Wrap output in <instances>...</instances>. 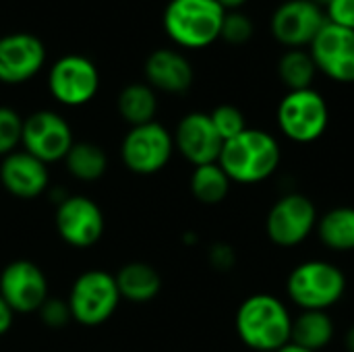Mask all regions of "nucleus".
<instances>
[{
  "label": "nucleus",
  "mask_w": 354,
  "mask_h": 352,
  "mask_svg": "<svg viewBox=\"0 0 354 352\" xmlns=\"http://www.w3.org/2000/svg\"><path fill=\"white\" fill-rule=\"evenodd\" d=\"M116 286L122 301L133 305L151 303L162 290V276L160 272L145 261H129L114 274Z\"/></svg>",
  "instance_id": "19"
},
{
  "label": "nucleus",
  "mask_w": 354,
  "mask_h": 352,
  "mask_svg": "<svg viewBox=\"0 0 354 352\" xmlns=\"http://www.w3.org/2000/svg\"><path fill=\"white\" fill-rule=\"evenodd\" d=\"M344 351L354 352V326H351L344 334Z\"/></svg>",
  "instance_id": "34"
},
{
  "label": "nucleus",
  "mask_w": 354,
  "mask_h": 352,
  "mask_svg": "<svg viewBox=\"0 0 354 352\" xmlns=\"http://www.w3.org/2000/svg\"><path fill=\"white\" fill-rule=\"evenodd\" d=\"M66 303L73 322L85 328H97L118 311L122 299L114 274L106 270H87L75 278Z\"/></svg>",
  "instance_id": "5"
},
{
  "label": "nucleus",
  "mask_w": 354,
  "mask_h": 352,
  "mask_svg": "<svg viewBox=\"0 0 354 352\" xmlns=\"http://www.w3.org/2000/svg\"><path fill=\"white\" fill-rule=\"evenodd\" d=\"M326 23V10L313 0H284L272 12L270 31L286 50H301L313 44Z\"/></svg>",
  "instance_id": "12"
},
{
  "label": "nucleus",
  "mask_w": 354,
  "mask_h": 352,
  "mask_svg": "<svg viewBox=\"0 0 354 352\" xmlns=\"http://www.w3.org/2000/svg\"><path fill=\"white\" fill-rule=\"evenodd\" d=\"M21 137L23 116L10 106H0V160L21 147Z\"/></svg>",
  "instance_id": "26"
},
{
  "label": "nucleus",
  "mask_w": 354,
  "mask_h": 352,
  "mask_svg": "<svg viewBox=\"0 0 354 352\" xmlns=\"http://www.w3.org/2000/svg\"><path fill=\"white\" fill-rule=\"evenodd\" d=\"M282 149L278 139L263 131L247 127L241 135L224 141L218 164L236 185H259L280 168Z\"/></svg>",
  "instance_id": "2"
},
{
  "label": "nucleus",
  "mask_w": 354,
  "mask_h": 352,
  "mask_svg": "<svg viewBox=\"0 0 354 352\" xmlns=\"http://www.w3.org/2000/svg\"><path fill=\"white\" fill-rule=\"evenodd\" d=\"M0 185L15 199H37L50 189V168L31 154L17 149L0 160Z\"/></svg>",
  "instance_id": "17"
},
{
  "label": "nucleus",
  "mask_w": 354,
  "mask_h": 352,
  "mask_svg": "<svg viewBox=\"0 0 354 352\" xmlns=\"http://www.w3.org/2000/svg\"><path fill=\"white\" fill-rule=\"evenodd\" d=\"M46 64V48L33 33L0 37V83L19 85L33 79Z\"/></svg>",
  "instance_id": "16"
},
{
  "label": "nucleus",
  "mask_w": 354,
  "mask_h": 352,
  "mask_svg": "<svg viewBox=\"0 0 354 352\" xmlns=\"http://www.w3.org/2000/svg\"><path fill=\"white\" fill-rule=\"evenodd\" d=\"M174 149L195 168L203 164H214L222 151V137L218 135L216 127L207 112H189L185 114L174 133Z\"/></svg>",
  "instance_id": "15"
},
{
  "label": "nucleus",
  "mask_w": 354,
  "mask_h": 352,
  "mask_svg": "<svg viewBox=\"0 0 354 352\" xmlns=\"http://www.w3.org/2000/svg\"><path fill=\"white\" fill-rule=\"evenodd\" d=\"M226 8L218 0H170L164 8L166 35L185 50H203L220 39Z\"/></svg>",
  "instance_id": "3"
},
{
  "label": "nucleus",
  "mask_w": 354,
  "mask_h": 352,
  "mask_svg": "<svg viewBox=\"0 0 354 352\" xmlns=\"http://www.w3.org/2000/svg\"><path fill=\"white\" fill-rule=\"evenodd\" d=\"M212 124L216 127L218 135L222 137V141H228L236 135H241L247 129V118L243 114L241 108L232 106V104H220L209 112Z\"/></svg>",
  "instance_id": "27"
},
{
  "label": "nucleus",
  "mask_w": 354,
  "mask_h": 352,
  "mask_svg": "<svg viewBox=\"0 0 354 352\" xmlns=\"http://www.w3.org/2000/svg\"><path fill=\"white\" fill-rule=\"evenodd\" d=\"M317 73L319 71L315 66V60H313L309 48L286 50L278 60V77L288 91L313 87Z\"/></svg>",
  "instance_id": "25"
},
{
  "label": "nucleus",
  "mask_w": 354,
  "mask_h": 352,
  "mask_svg": "<svg viewBox=\"0 0 354 352\" xmlns=\"http://www.w3.org/2000/svg\"><path fill=\"white\" fill-rule=\"evenodd\" d=\"M276 120L280 133L288 141L309 145L326 135L330 127V106L313 87L288 91L278 104Z\"/></svg>",
  "instance_id": "6"
},
{
  "label": "nucleus",
  "mask_w": 354,
  "mask_h": 352,
  "mask_svg": "<svg viewBox=\"0 0 354 352\" xmlns=\"http://www.w3.org/2000/svg\"><path fill=\"white\" fill-rule=\"evenodd\" d=\"M336 336V324L328 311H301L292 317V332L290 342L309 349L313 352H322L332 344Z\"/></svg>",
  "instance_id": "21"
},
{
  "label": "nucleus",
  "mask_w": 354,
  "mask_h": 352,
  "mask_svg": "<svg viewBox=\"0 0 354 352\" xmlns=\"http://www.w3.org/2000/svg\"><path fill=\"white\" fill-rule=\"evenodd\" d=\"M319 214L315 203L303 193L282 195L266 216V234L280 249L303 245L317 226Z\"/></svg>",
  "instance_id": "8"
},
{
  "label": "nucleus",
  "mask_w": 354,
  "mask_h": 352,
  "mask_svg": "<svg viewBox=\"0 0 354 352\" xmlns=\"http://www.w3.org/2000/svg\"><path fill=\"white\" fill-rule=\"evenodd\" d=\"M276 352H313V351L303 349V346H299V344H295V342H288L286 346H282L280 351H276Z\"/></svg>",
  "instance_id": "35"
},
{
  "label": "nucleus",
  "mask_w": 354,
  "mask_h": 352,
  "mask_svg": "<svg viewBox=\"0 0 354 352\" xmlns=\"http://www.w3.org/2000/svg\"><path fill=\"white\" fill-rule=\"evenodd\" d=\"M207 261L216 272H230L236 266V251L228 243H214L207 251Z\"/></svg>",
  "instance_id": "30"
},
{
  "label": "nucleus",
  "mask_w": 354,
  "mask_h": 352,
  "mask_svg": "<svg viewBox=\"0 0 354 352\" xmlns=\"http://www.w3.org/2000/svg\"><path fill=\"white\" fill-rule=\"evenodd\" d=\"M326 17L330 23L354 31V0H332L326 6Z\"/></svg>",
  "instance_id": "31"
},
{
  "label": "nucleus",
  "mask_w": 354,
  "mask_h": 352,
  "mask_svg": "<svg viewBox=\"0 0 354 352\" xmlns=\"http://www.w3.org/2000/svg\"><path fill=\"white\" fill-rule=\"evenodd\" d=\"M66 172L79 183H95L108 172V154L93 141H75L62 160Z\"/></svg>",
  "instance_id": "23"
},
{
  "label": "nucleus",
  "mask_w": 354,
  "mask_h": 352,
  "mask_svg": "<svg viewBox=\"0 0 354 352\" xmlns=\"http://www.w3.org/2000/svg\"><path fill=\"white\" fill-rule=\"evenodd\" d=\"M143 75H145V83L153 91H164L172 95L189 91L195 79V71L189 58L172 48L153 50L145 58Z\"/></svg>",
  "instance_id": "18"
},
{
  "label": "nucleus",
  "mask_w": 354,
  "mask_h": 352,
  "mask_svg": "<svg viewBox=\"0 0 354 352\" xmlns=\"http://www.w3.org/2000/svg\"><path fill=\"white\" fill-rule=\"evenodd\" d=\"M0 297L15 313H37L50 297V284L35 261L12 259L0 272Z\"/></svg>",
  "instance_id": "13"
},
{
  "label": "nucleus",
  "mask_w": 354,
  "mask_h": 352,
  "mask_svg": "<svg viewBox=\"0 0 354 352\" xmlns=\"http://www.w3.org/2000/svg\"><path fill=\"white\" fill-rule=\"evenodd\" d=\"M75 143L68 120L54 110H35L23 118L21 149L44 164H56L66 158Z\"/></svg>",
  "instance_id": "10"
},
{
  "label": "nucleus",
  "mask_w": 354,
  "mask_h": 352,
  "mask_svg": "<svg viewBox=\"0 0 354 352\" xmlns=\"http://www.w3.org/2000/svg\"><path fill=\"white\" fill-rule=\"evenodd\" d=\"M253 33H255V25L251 17H247L241 10H226L220 39H224L230 46H245L247 41H251Z\"/></svg>",
  "instance_id": "28"
},
{
  "label": "nucleus",
  "mask_w": 354,
  "mask_h": 352,
  "mask_svg": "<svg viewBox=\"0 0 354 352\" xmlns=\"http://www.w3.org/2000/svg\"><path fill=\"white\" fill-rule=\"evenodd\" d=\"M172 133L158 120L129 127L120 143V160L124 168L139 176L162 172L174 156Z\"/></svg>",
  "instance_id": "7"
},
{
  "label": "nucleus",
  "mask_w": 354,
  "mask_h": 352,
  "mask_svg": "<svg viewBox=\"0 0 354 352\" xmlns=\"http://www.w3.org/2000/svg\"><path fill=\"white\" fill-rule=\"evenodd\" d=\"M313 2H315V4H319V6H322V8L326 10V6H328V4H330L332 0H313Z\"/></svg>",
  "instance_id": "36"
},
{
  "label": "nucleus",
  "mask_w": 354,
  "mask_h": 352,
  "mask_svg": "<svg viewBox=\"0 0 354 352\" xmlns=\"http://www.w3.org/2000/svg\"><path fill=\"white\" fill-rule=\"evenodd\" d=\"M346 274L328 259H307L286 278L288 301L301 311H330L346 295Z\"/></svg>",
  "instance_id": "4"
},
{
  "label": "nucleus",
  "mask_w": 354,
  "mask_h": 352,
  "mask_svg": "<svg viewBox=\"0 0 354 352\" xmlns=\"http://www.w3.org/2000/svg\"><path fill=\"white\" fill-rule=\"evenodd\" d=\"M309 52L315 60L319 73H324L330 81L351 85L354 83V31L326 23L317 33Z\"/></svg>",
  "instance_id": "14"
},
{
  "label": "nucleus",
  "mask_w": 354,
  "mask_h": 352,
  "mask_svg": "<svg viewBox=\"0 0 354 352\" xmlns=\"http://www.w3.org/2000/svg\"><path fill=\"white\" fill-rule=\"evenodd\" d=\"M50 95L66 108L89 104L100 91V71L95 62L83 54L60 56L48 73Z\"/></svg>",
  "instance_id": "9"
},
{
  "label": "nucleus",
  "mask_w": 354,
  "mask_h": 352,
  "mask_svg": "<svg viewBox=\"0 0 354 352\" xmlns=\"http://www.w3.org/2000/svg\"><path fill=\"white\" fill-rule=\"evenodd\" d=\"M292 313L288 305L270 293L247 297L234 315V330L241 342L257 352H276L290 342Z\"/></svg>",
  "instance_id": "1"
},
{
  "label": "nucleus",
  "mask_w": 354,
  "mask_h": 352,
  "mask_svg": "<svg viewBox=\"0 0 354 352\" xmlns=\"http://www.w3.org/2000/svg\"><path fill=\"white\" fill-rule=\"evenodd\" d=\"M116 110L129 127L151 122L158 114V95L147 83H129L116 98Z\"/></svg>",
  "instance_id": "22"
},
{
  "label": "nucleus",
  "mask_w": 354,
  "mask_h": 352,
  "mask_svg": "<svg viewBox=\"0 0 354 352\" xmlns=\"http://www.w3.org/2000/svg\"><path fill=\"white\" fill-rule=\"evenodd\" d=\"M315 234L319 243L334 253L354 251V207L338 205L319 216Z\"/></svg>",
  "instance_id": "20"
},
{
  "label": "nucleus",
  "mask_w": 354,
  "mask_h": 352,
  "mask_svg": "<svg viewBox=\"0 0 354 352\" xmlns=\"http://www.w3.org/2000/svg\"><path fill=\"white\" fill-rule=\"evenodd\" d=\"M37 315H39L41 324L46 328H52V330H60L73 322L66 299H58V297H48L46 303L39 307Z\"/></svg>",
  "instance_id": "29"
},
{
  "label": "nucleus",
  "mask_w": 354,
  "mask_h": 352,
  "mask_svg": "<svg viewBox=\"0 0 354 352\" xmlns=\"http://www.w3.org/2000/svg\"><path fill=\"white\" fill-rule=\"evenodd\" d=\"M54 226L62 243L73 249H91L106 230V218L97 201L87 195H66L56 203Z\"/></svg>",
  "instance_id": "11"
},
{
  "label": "nucleus",
  "mask_w": 354,
  "mask_h": 352,
  "mask_svg": "<svg viewBox=\"0 0 354 352\" xmlns=\"http://www.w3.org/2000/svg\"><path fill=\"white\" fill-rule=\"evenodd\" d=\"M226 10H239L243 4H247L249 0H218Z\"/></svg>",
  "instance_id": "33"
},
{
  "label": "nucleus",
  "mask_w": 354,
  "mask_h": 352,
  "mask_svg": "<svg viewBox=\"0 0 354 352\" xmlns=\"http://www.w3.org/2000/svg\"><path fill=\"white\" fill-rule=\"evenodd\" d=\"M15 311L8 307V303L0 297V338L4 336V334H8L10 332V328H12V324H15Z\"/></svg>",
  "instance_id": "32"
},
{
  "label": "nucleus",
  "mask_w": 354,
  "mask_h": 352,
  "mask_svg": "<svg viewBox=\"0 0 354 352\" xmlns=\"http://www.w3.org/2000/svg\"><path fill=\"white\" fill-rule=\"evenodd\" d=\"M232 180L218 162L195 166L189 178L191 195L203 205H220L230 193Z\"/></svg>",
  "instance_id": "24"
}]
</instances>
